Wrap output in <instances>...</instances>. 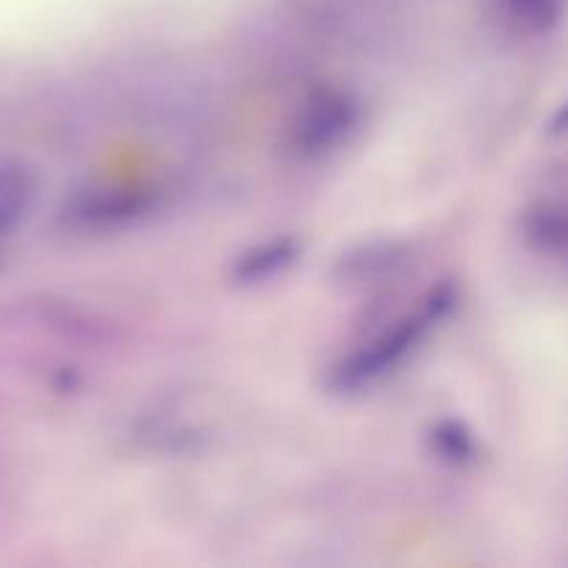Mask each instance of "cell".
<instances>
[{
	"instance_id": "cell-7",
	"label": "cell",
	"mask_w": 568,
	"mask_h": 568,
	"mask_svg": "<svg viewBox=\"0 0 568 568\" xmlns=\"http://www.w3.org/2000/svg\"><path fill=\"white\" fill-rule=\"evenodd\" d=\"M436 447L453 464H464L475 455V442H471L469 433L458 425V422H444L436 430Z\"/></svg>"
},
{
	"instance_id": "cell-6",
	"label": "cell",
	"mask_w": 568,
	"mask_h": 568,
	"mask_svg": "<svg viewBox=\"0 0 568 568\" xmlns=\"http://www.w3.org/2000/svg\"><path fill=\"white\" fill-rule=\"evenodd\" d=\"M294 255V247L288 242H272L266 247L255 250L250 258L242 261L239 266V275L244 281H261V277H270L275 275L277 270H283V264H288Z\"/></svg>"
},
{
	"instance_id": "cell-4",
	"label": "cell",
	"mask_w": 568,
	"mask_h": 568,
	"mask_svg": "<svg viewBox=\"0 0 568 568\" xmlns=\"http://www.w3.org/2000/svg\"><path fill=\"white\" fill-rule=\"evenodd\" d=\"M499 6L525 31H549L560 17V0H499Z\"/></svg>"
},
{
	"instance_id": "cell-1",
	"label": "cell",
	"mask_w": 568,
	"mask_h": 568,
	"mask_svg": "<svg viewBox=\"0 0 568 568\" xmlns=\"http://www.w3.org/2000/svg\"><path fill=\"white\" fill-rule=\"evenodd\" d=\"M447 308V294H433L416 314L403 316L399 322H394V327L377 333L372 342H366L349 358H344L333 369L331 386L336 392H361V388L381 383L388 372L397 369L414 353L416 344L427 336V331L442 320Z\"/></svg>"
},
{
	"instance_id": "cell-5",
	"label": "cell",
	"mask_w": 568,
	"mask_h": 568,
	"mask_svg": "<svg viewBox=\"0 0 568 568\" xmlns=\"http://www.w3.org/2000/svg\"><path fill=\"white\" fill-rule=\"evenodd\" d=\"M530 239L541 244L547 253H560L566 242L564 209H558V205H541L530 216Z\"/></svg>"
},
{
	"instance_id": "cell-2",
	"label": "cell",
	"mask_w": 568,
	"mask_h": 568,
	"mask_svg": "<svg viewBox=\"0 0 568 568\" xmlns=\"http://www.w3.org/2000/svg\"><path fill=\"white\" fill-rule=\"evenodd\" d=\"M355 116H358V109L347 94L336 89H320L300 109L292 133L294 148L308 159L327 153L347 136L349 128L355 125Z\"/></svg>"
},
{
	"instance_id": "cell-3",
	"label": "cell",
	"mask_w": 568,
	"mask_h": 568,
	"mask_svg": "<svg viewBox=\"0 0 568 568\" xmlns=\"http://www.w3.org/2000/svg\"><path fill=\"white\" fill-rule=\"evenodd\" d=\"M37 194L33 172L22 161L0 155V247L22 225Z\"/></svg>"
}]
</instances>
